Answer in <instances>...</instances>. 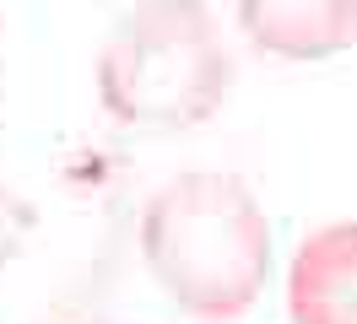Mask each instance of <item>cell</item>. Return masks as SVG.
<instances>
[{"mask_svg":"<svg viewBox=\"0 0 357 324\" xmlns=\"http://www.w3.org/2000/svg\"><path fill=\"white\" fill-rule=\"evenodd\" d=\"M271 249L266 206L238 173H174L141 206V259L190 319L227 324L249 314L271 281Z\"/></svg>","mask_w":357,"mask_h":324,"instance_id":"obj_1","label":"cell"},{"mask_svg":"<svg viewBox=\"0 0 357 324\" xmlns=\"http://www.w3.org/2000/svg\"><path fill=\"white\" fill-rule=\"evenodd\" d=\"M98 103L125 130H195L233 92V49L206 0H135L92 65Z\"/></svg>","mask_w":357,"mask_h":324,"instance_id":"obj_2","label":"cell"},{"mask_svg":"<svg viewBox=\"0 0 357 324\" xmlns=\"http://www.w3.org/2000/svg\"><path fill=\"white\" fill-rule=\"evenodd\" d=\"M292 324H357V222L314 227L287 265Z\"/></svg>","mask_w":357,"mask_h":324,"instance_id":"obj_3","label":"cell"},{"mask_svg":"<svg viewBox=\"0 0 357 324\" xmlns=\"http://www.w3.org/2000/svg\"><path fill=\"white\" fill-rule=\"evenodd\" d=\"M238 27L276 60H331L357 43V0H233Z\"/></svg>","mask_w":357,"mask_h":324,"instance_id":"obj_4","label":"cell"},{"mask_svg":"<svg viewBox=\"0 0 357 324\" xmlns=\"http://www.w3.org/2000/svg\"><path fill=\"white\" fill-rule=\"evenodd\" d=\"M33 227H38L33 200L0 178V270H6L11 259H22V249H27V238H33Z\"/></svg>","mask_w":357,"mask_h":324,"instance_id":"obj_5","label":"cell"}]
</instances>
